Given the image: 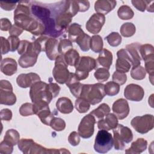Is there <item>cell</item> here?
Masks as SVG:
<instances>
[{"label":"cell","instance_id":"obj_30","mask_svg":"<svg viewBox=\"0 0 154 154\" xmlns=\"http://www.w3.org/2000/svg\"><path fill=\"white\" fill-rule=\"evenodd\" d=\"M131 67V64L129 60L123 57H117L116 63V71L125 73L128 72Z\"/></svg>","mask_w":154,"mask_h":154},{"label":"cell","instance_id":"obj_51","mask_svg":"<svg viewBox=\"0 0 154 154\" xmlns=\"http://www.w3.org/2000/svg\"><path fill=\"white\" fill-rule=\"evenodd\" d=\"M8 40L10 43V51L14 52L17 49L19 44H20V40L18 37L14 36V35H10L8 37Z\"/></svg>","mask_w":154,"mask_h":154},{"label":"cell","instance_id":"obj_53","mask_svg":"<svg viewBox=\"0 0 154 154\" xmlns=\"http://www.w3.org/2000/svg\"><path fill=\"white\" fill-rule=\"evenodd\" d=\"M1 50L2 55L7 54L10 51V46L8 39L4 37H1Z\"/></svg>","mask_w":154,"mask_h":154},{"label":"cell","instance_id":"obj_27","mask_svg":"<svg viewBox=\"0 0 154 154\" xmlns=\"http://www.w3.org/2000/svg\"><path fill=\"white\" fill-rule=\"evenodd\" d=\"M68 38L72 42H76V40L85 32L81 28V25L77 23H73L67 29Z\"/></svg>","mask_w":154,"mask_h":154},{"label":"cell","instance_id":"obj_46","mask_svg":"<svg viewBox=\"0 0 154 154\" xmlns=\"http://www.w3.org/2000/svg\"><path fill=\"white\" fill-rule=\"evenodd\" d=\"M112 81L117 83L119 85H122L126 82L127 76L126 73L115 71L112 76Z\"/></svg>","mask_w":154,"mask_h":154},{"label":"cell","instance_id":"obj_13","mask_svg":"<svg viewBox=\"0 0 154 154\" xmlns=\"http://www.w3.org/2000/svg\"><path fill=\"white\" fill-rule=\"evenodd\" d=\"M124 96L126 99L131 101L140 102L144 96L143 88L139 85L135 84H128L124 90Z\"/></svg>","mask_w":154,"mask_h":154},{"label":"cell","instance_id":"obj_37","mask_svg":"<svg viewBox=\"0 0 154 154\" xmlns=\"http://www.w3.org/2000/svg\"><path fill=\"white\" fill-rule=\"evenodd\" d=\"M90 40H91V37L88 34L84 33L76 40V43L78 45L80 49L82 51L87 52L90 49Z\"/></svg>","mask_w":154,"mask_h":154},{"label":"cell","instance_id":"obj_15","mask_svg":"<svg viewBox=\"0 0 154 154\" xmlns=\"http://www.w3.org/2000/svg\"><path fill=\"white\" fill-rule=\"evenodd\" d=\"M40 81V77L35 73H22L17 76L16 78L17 84L21 88H26L31 86L36 82Z\"/></svg>","mask_w":154,"mask_h":154},{"label":"cell","instance_id":"obj_23","mask_svg":"<svg viewBox=\"0 0 154 154\" xmlns=\"http://www.w3.org/2000/svg\"><path fill=\"white\" fill-rule=\"evenodd\" d=\"M96 61L97 66H100L109 70L112 63V52L106 49H103L99 52L98 58Z\"/></svg>","mask_w":154,"mask_h":154},{"label":"cell","instance_id":"obj_35","mask_svg":"<svg viewBox=\"0 0 154 154\" xmlns=\"http://www.w3.org/2000/svg\"><path fill=\"white\" fill-rule=\"evenodd\" d=\"M4 140H6L13 146L17 144L18 142L20 140V135L19 133L14 129H10L6 131L4 137Z\"/></svg>","mask_w":154,"mask_h":154},{"label":"cell","instance_id":"obj_50","mask_svg":"<svg viewBox=\"0 0 154 154\" xmlns=\"http://www.w3.org/2000/svg\"><path fill=\"white\" fill-rule=\"evenodd\" d=\"M149 1H150L132 0L131 1V3L132 4L133 6L136 8L138 11L143 12L146 10Z\"/></svg>","mask_w":154,"mask_h":154},{"label":"cell","instance_id":"obj_48","mask_svg":"<svg viewBox=\"0 0 154 154\" xmlns=\"http://www.w3.org/2000/svg\"><path fill=\"white\" fill-rule=\"evenodd\" d=\"M32 42H30L26 40H22L20 41L19 46L17 48V53L19 55H23L26 53L31 47Z\"/></svg>","mask_w":154,"mask_h":154},{"label":"cell","instance_id":"obj_40","mask_svg":"<svg viewBox=\"0 0 154 154\" xmlns=\"http://www.w3.org/2000/svg\"><path fill=\"white\" fill-rule=\"evenodd\" d=\"M146 75V72L143 66L139 65L132 67L131 70V76L132 79L135 80H142Z\"/></svg>","mask_w":154,"mask_h":154},{"label":"cell","instance_id":"obj_57","mask_svg":"<svg viewBox=\"0 0 154 154\" xmlns=\"http://www.w3.org/2000/svg\"><path fill=\"white\" fill-rule=\"evenodd\" d=\"M11 22L7 18H2L1 19V30L7 31L10 30L11 27Z\"/></svg>","mask_w":154,"mask_h":154},{"label":"cell","instance_id":"obj_5","mask_svg":"<svg viewBox=\"0 0 154 154\" xmlns=\"http://www.w3.org/2000/svg\"><path fill=\"white\" fill-rule=\"evenodd\" d=\"M113 145L117 150H122L125 147V144L130 143L133 139L132 131L127 126L118 124L112 129Z\"/></svg>","mask_w":154,"mask_h":154},{"label":"cell","instance_id":"obj_45","mask_svg":"<svg viewBox=\"0 0 154 154\" xmlns=\"http://www.w3.org/2000/svg\"><path fill=\"white\" fill-rule=\"evenodd\" d=\"M49 126L56 131H61L66 128V122L61 118L54 117L51 120Z\"/></svg>","mask_w":154,"mask_h":154},{"label":"cell","instance_id":"obj_26","mask_svg":"<svg viewBox=\"0 0 154 154\" xmlns=\"http://www.w3.org/2000/svg\"><path fill=\"white\" fill-rule=\"evenodd\" d=\"M147 146V141L143 138H139L131 144V147L125 150V153L139 154L146 149Z\"/></svg>","mask_w":154,"mask_h":154},{"label":"cell","instance_id":"obj_41","mask_svg":"<svg viewBox=\"0 0 154 154\" xmlns=\"http://www.w3.org/2000/svg\"><path fill=\"white\" fill-rule=\"evenodd\" d=\"M58 52L61 55H64L70 49H73L72 42L67 38H62L58 43Z\"/></svg>","mask_w":154,"mask_h":154},{"label":"cell","instance_id":"obj_21","mask_svg":"<svg viewBox=\"0 0 154 154\" xmlns=\"http://www.w3.org/2000/svg\"><path fill=\"white\" fill-rule=\"evenodd\" d=\"M140 46V45L138 43H132L126 46V49L130 56L132 67L139 66L141 64V58L139 52Z\"/></svg>","mask_w":154,"mask_h":154},{"label":"cell","instance_id":"obj_44","mask_svg":"<svg viewBox=\"0 0 154 154\" xmlns=\"http://www.w3.org/2000/svg\"><path fill=\"white\" fill-rule=\"evenodd\" d=\"M19 112L23 117L35 114L34 104L28 102L22 104L19 108Z\"/></svg>","mask_w":154,"mask_h":154},{"label":"cell","instance_id":"obj_19","mask_svg":"<svg viewBox=\"0 0 154 154\" xmlns=\"http://www.w3.org/2000/svg\"><path fill=\"white\" fill-rule=\"evenodd\" d=\"M116 1L98 0L94 3V10L97 13L107 14L112 11L116 6Z\"/></svg>","mask_w":154,"mask_h":154},{"label":"cell","instance_id":"obj_7","mask_svg":"<svg viewBox=\"0 0 154 154\" xmlns=\"http://www.w3.org/2000/svg\"><path fill=\"white\" fill-rule=\"evenodd\" d=\"M97 64L94 58L88 56L80 57L77 64L75 66V74L79 80L86 79L89 72L96 68Z\"/></svg>","mask_w":154,"mask_h":154},{"label":"cell","instance_id":"obj_17","mask_svg":"<svg viewBox=\"0 0 154 154\" xmlns=\"http://www.w3.org/2000/svg\"><path fill=\"white\" fill-rule=\"evenodd\" d=\"M79 81L80 80L75 73H70L69 78L66 82V84L69 87L70 93L76 98L80 97L83 86V84H81Z\"/></svg>","mask_w":154,"mask_h":154},{"label":"cell","instance_id":"obj_47","mask_svg":"<svg viewBox=\"0 0 154 154\" xmlns=\"http://www.w3.org/2000/svg\"><path fill=\"white\" fill-rule=\"evenodd\" d=\"M13 146L11 143L4 140L0 143V153L2 154H10L13 152Z\"/></svg>","mask_w":154,"mask_h":154},{"label":"cell","instance_id":"obj_52","mask_svg":"<svg viewBox=\"0 0 154 154\" xmlns=\"http://www.w3.org/2000/svg\"><path fill=\"white\" fill-rule=\"evenodd\" d=\"M69 143L73 146H78L80 143V135L76 131L72 132L68 137Z\"/></svg>","mask_w":154,"mask_h":154},{"label":"cell","instance_id":"obj_49","mask_svg":"<svg viewBox=\"0 0 154 154\" xmlns=\"http://www.w3.org/2000/svg\"><path fill=\"white\" fill-rule=\"evenodd\" d=\"M145 62V70L149 75L150 81L153 84V72H154V59H151L147 60Z\"/></svg>","mask_w":154,"mask_h":154},{"label":"cell","instance_id":"obj_39","mask_svg":"<svg viewBox=\"0 0 154 154\" xmlns=\"http://www.w3.org/2000/svg\"><path fill=\"white\" fill-rule=\"evenodd\" d=\"M75 107L79 113H85L90 109V104L87 100L79 97L75 100Z\"/></svg>","mask_w":154,"mask_h":154},{"label":"cell","instance_id":"obj_54","mask_svg":"<svg viewBox=\"0 0 154 154\" xmlns=\"http://www.w3.org/2000/svg\"><path fill=\"white\" fill-rule=\"evenodd\" d=\"M48 88L53 96V98L56 97L58 95L60 89H61L60 87L57 84L53 83L51 82H50L48 84Z\"/></svg>","mask_w":154,"mask_h":154},{"label":"cell","instance_id":"obj_42","mask_svg":"<svg viewBox=\"0 0 154 154\" xmlns=\"http://www.w3.org/2000/svg\"><path fill=\"white\" fill-rule=\"evenodd\" d=\"M108 44L112 47H116L120 45L122 38L117 32H112L105 37Z\"/></svg>","mask_w":154,"mask_h":154},{"label":"cell","instance_id":"obj_25","mask_svg":"<svg viewBox=\"0 0 154 154\" xmlns=\"http://www.w3.org/2000/svg\"><path fill=\"white\" fill-rule=\"evenodd\" d=\"M58 111L63 114H69L73 110V105L70 99L66 97H60L56 102Z\"/></svg>","mask_w":154,"mask_h":154},{"label":"cell","instance_id":"obj_1","mask_svg":"<svg viewBox=\"0 0 154 154\" xmlns=\"http://www.w3.org/2000/svg\"><path fill=\"white\" fill-rule=\"evenodd\" d=\"M14 23L34 35L45 34V26L42 22L31 16L29 1H20L14 12Z\"/></svg>","mask_w":154,"mask_h":154},{"label":"cell","instance_id":"obj_33","mask_svg":"<svg viewBox=\"0 0 154 154\" xmlns=\"http://www.w3.org/2000/svg\"><path fill=\"white\" fill-rule=\"evenodd\" d=\"M48 38L49 37L46 35H42L32 42L33 50L36 54L39 55L41 52H45V45Z\"/></svg>","mask_w":154,"mask_h":154},{"label":"cell","instance_id":"obj_10","mask_svg":"<svg viewBox=\"0 0 154 154\" xmlns=\"http://www.w3.org/2000/svg\"><path fill=\"white\" fill-rule=\"evenodd\" d=\"M16 102V96L13 92L11 84L7 80L0 81V103L5 105H13Z\"/></svg>","mask_w":154,"mask_h":154},{"label":"cell","instance_id":"obj_38","mask_svg":"<svg viewBox=\"0 0 154 154\" xmlns=\"http://www.w3.org/2000/svg\"><path fill=\"white\" fill-rule=\"evenodd\" d=\"M105 94L109 96H114L117 94L120 91V86L113 81H109L104 85Z\"/></svg>","mask_w":154,"mask_h":154},{"label":"cell","instance_id":"obj_8","mask_svg":"<svg viewBox=\"0 0 154 154\" xmlns=\"http://www.w3.org/2000/svg\"><path fill=\"white\" fill-rule=\"evenodd\" d=\"M67 67L64 55L60 54L55 59V66L52 70V75L56 82L60 84L66 82L70 73Z\"/></svg>","mask_w":154,"mask_h":154},{"label":"cell","instance_id":"obj_34","mask_svg":"<svg viewBox=\"0 0 154 154\" xmlns=\"http://www.w3.org/2000/svg\"><path fill=\"white\" fill-rule=\"evenodd\" d=\"M117 15L122 20H129L134 17V13L130 7L123 5L118 9Z\"/></svg>","mask_w":154,"mask_h":154},{"label":"cell","instance_id":"obj_24","mask_svg":"<svg viewBox=\"0 0 154 154\" xmlns=\"http://www.w3.org/2000/svg\"><path fill=\"white\" fill-rule=\"evenodd\" d=\"M35 114L40 119L41 122L47 126L50 125L51 120L54 117V114L51 111L49 106L36 109Z\"/></svg>","mask_w":154,"mask_h":154},{"label":"cell","instance_id":"obj_56","mask_svg":"<svg viewBox=\"0 0 154 154\" xmlns=\"http://www.w3.org/2000/svg\"><path fill=\"white\" fill-rule=\"evenodd\" d=\"M23 29L21 27H20L19 26L14 23L10 28L9 30V34L10 35L18 37L23 32Z\"/></svg>","mask_w":154,"mask_h":154},{"label":"cell","instance_id":"obj_14","mask_svg":"<svg viewBox=\"0 0 154 154\" xmlns=\"http://www.w3.org/2000/svg\"><path fill=\"white\" fill-rule=\"evenodd\" d=\"M112 110L119 119L123 120L128 116L130 109L128 101L125 99L120 98L113 103Z\"/></svg>","mask_w":154,"mask_h":154},{"label":"cell","instance_id":"obj_29","mask_svg":"<svg viewBox=\"0 0 154 154\" xmlns=\"http://www.w3.org/2000/svg\"><path fill=\"white\" fill-rule=\"evenodd\" d=\"M66 64L70 66L75 67L77 64L80 57L78 52L75 49H72L64 55Z\"/></svg>","mask_w":154,"mask_h":154},{"label":"cell","instance_id":"obj_31","mask_svg":"<svg viewBox=\"0 0 154 154\" xmlns=\"http://www.w3.org/2000/svg\"><path fill=\"white\" fill-rule=\"evenodd\" d=\"M110 112V108L108 104L103 103L100 105L97 108L93 109L90 114H92L95 118L102 119L105 117Z\"/></svg>","mask_w":154,"mask_h":154},{"label":"cell","instance_id":"obj_55","mask_svg":"<svg viewBox=\"0 0 154 154\" xmlns=\"http://www.w3.org/2000/svg\"><path fill=\"white\" fill-rule=\"evenodd\" d=\"M0 116H1V120L10 121V120H11V119L12 118L13 114H12V112L10 109H9L8 108H4L1 111Z\"/></svg>","mask_w":154,"mask_h":154},{"label":"cell","instance_id":"obj_6","mask_svg":"<svg viewBox=\"0 0 154 154\" xmlns=\"http://www.w3.org/2000/svg\"><path fill=\"white\" fill-rule=\"evenodd\" d=\"M113 146V138L111 133L105 130L98 131L94 141V149L99 153H106Z\"/></svg>","mask_w":154,"mask_h":154},{"label":"cell","instance_id":"obj_43","mask_svg":"<svg viewBox=\"0 0 154 154\" xmlns=\"http://www.w3.org/2000/svg\"><path fill=\"white\" fill-rule=\"evenodd\" d=\"M109 72L108 69L105 68H97L94 73V76L95 78L98 81V82H102L107 81L109 77Z\"/></svg>","mask_w":154,"mask_h":154},{"label":"cell","instance_id":"obj_3","mask_svg":"<svg viewBox=\"0 0 154 154\" xmlns=\"http://www.w3.org/2000/svg\"><path fill=\"white\" fill-rule=\"evenodd\" d=\"M19 149L25 154L67 153H70L66 149H47L36 143L31 138H22L17 143Z\"/></svg>","mask_w":154,"mask_h":154},{"label":"cell","instance_id":"obj_9","mask_svg":"<svg viewBox=\"0 0 154 154\" xmlns=\"http://www.w3.org/2000/svg\"><path fill=\"white\" fill-rule=\"evenodd\" d=\"M154 117L152 114H145L142 116L134 117L131 125L138 133L144 134L151 131L154 127Z\"/></svg>","mask_w":154,"mask_h":154},{"label":"cell","instance_id":"obj_28","mask_svg":"<svg viewBox=\"0 0 154 154\" xmlns=\"http://www.w3.org/2000/svg\"><path fill=\"white\" fill-rule=\"evenodd\" d=\"M139 52L144 61L154 59V48L152 45L144 44L140 45Z\"/></svg>","mask_w":154,"mask_h":154},{"label":"cell","instance_id":"obj_59","mask_svg":"<svg viewBox=\"0 0 154 154\" xmlns=\"http://www.w3.org/2000/svg\"><path fill=\"white\" fill-rule=\"evenodd\" d=\"M16 3H11L7 2H0L1 8L6 11H11L16 7Z\"/></svg>","mask_w":154,"mask_h":154},{"label":"cell","instance_id":"obj_60","mask_svg":"<svg viewBox=\"0 0 154 154\" xmlns=\"http://www.w3.org/2000/svg\"><path fill=\"white\" fill-rule=\"evenodd\" d=\"M153 94H152L151 96H150V99H150V98H149V104H150V106L152 108L153 107Z\"/></svg>","mask_w":154,"mask_h":154},{"label":"cell","instance_id":"obj_2","mask_svg":"<svg viewBox=\"0 0 154 154\" xmlns=\"http://www.w3.org/2000/svg\"><path fill=\"white\" fill-rule=\"evenodd\" d=\"M29 96L34 104L35 114L36 109L49 106L53 99L48 88V84L41 81L35 82L31 86Z\"/></svg>","mask_w":154,"mask_h":154},{"label":"cell","instance_id":"obj_11","mask_svg":"<svg viewBox=\"0 0 154 154\" xmlns=\"http://www.w3.org/2000/svg\"><path fill=\"white\" fill-rule=\"evenodd\" d=\"M95 117L90 113L85 116L81 120L78 131V134L82 138H89L93 136L96 123Z\"/></svg>","mask_w":154,"mask_h":154},{"label":"cell","instance_id":"obj_20","mask_svg":"<svg viewBox=\"0 0 154 154\" xmlns=\"http://www.w3.org/2000/svg\"><path fill=\"white\" fill-rule=\"evenodd\" d=\"M58 42L55 38L49 37L45 45L46 54L50 60H55L60 55L58 52Z\"/></svg>","mask_w":154,"mask_h":154},{"label":"cell","instance_id":"obj_32","mask_svg":"<svg viewBox=\"0 0 154 154\" xmlns=\"http://www.w3.org/2000/svg\"><path fill=\"white\" fill-rule=\"evenodd\" d=\"M103 42L99 35H94L91 37L90 48L95 53H99L103 49Z\"/></svg>","mask_w":154,"mask_h":154},{"label":"cell","instance_id":"obj_22","mask_svg":"<svg viewBox=\"0 0 154 154\" xmlns=\"http://www.w3.org/2000/svg\"><path fill=\"white\" fill-rule=\"evenodd\" d=\"M17 64L16 60L11 58H5L1 61V71L7 76H11L16 73Z\"/></svg>","mask_w":154,"mask_h":154},{"label":"cell","instance_id":"obj_18","mask_svg":"<svg viewBox=\"0 0 154 154\" xmlns=\"http://www.w3.org/2000/svg\"><path fill=\"white\" fill-rule=\"evenodd\" d=\"M118 125L117 117L114 114H108L105 119H100L97 122V127L100 130L109 131L115 128Z\"/></svg>","mask_w":154,"mask_h":154},{"label":"cell","instance_id":"obj_58","mask_svg":"<svg viewBox=\"0 0 154 154\" xmlns=\"http://www.w3.org/2000/svg\"><path fill=\"white\" fill-rule=\"evenodd\" d=\"M79 7V12H85L90 8V2L88 1H76Z\"/></svg>","mask_w":154,"mask_h":154},{"label":"cell","instance_id":"obj_16","mask_svg":"<svg viewBox=\"0 0 154 154\" xmlns=\"http://www.w3.org/2000/svg\"><path fill=\"white\" fill-rule=\"evenodd\" d=\"M38 54H36L32 48V43L31 48L24 54L22 55L18 60L19 66L22 68L32 67L37 62Z\"/></svg>","mask_w":154,"mask_h":154},{"label":"cell","instance_id":"obj_36","mask_svg":"<svg viewBox=\"0 0 154 154\" xmlns=\"http://www.w3.org/2000/svg\"><path fill=\"white\" fill-rule=\"evenodd\" d=\"M120 34L125 37H130L134 35L136 31L135 26L131 22L124 23L120 29Z\"/></svg>","mask_w":154,"mask_h":154},{"label":"cell","instance_id":"obj_4","mask_svg":"<svg viewBox=\"0 0 154 154\" xmlns=\"http://www.w3.org/2000/svg\"><path fill=\"white\" fill-rule=\"evenodd\" d=\"M105 96L104 84L96 83L83 84L80 97L87 100L90 105H94L100 102Z\"/></svg>","mask_w":154,"mask_h":154},{"label":"cell","instance_id":"obj_12","mask_svg":"<svg viewBox=\"0 0 154 154\" xmlns=\"http://www.w3.org/2000/svg\"><path fill=\"white\" fill-rule=\"evenodd\" d=\"M105 22V15L100 13H94L87 22L85 28L89 32L96 34L101 31Z\"/></svg>","mask_w":154,"mask_h":154}]
</instances>
